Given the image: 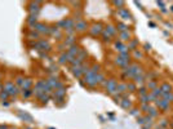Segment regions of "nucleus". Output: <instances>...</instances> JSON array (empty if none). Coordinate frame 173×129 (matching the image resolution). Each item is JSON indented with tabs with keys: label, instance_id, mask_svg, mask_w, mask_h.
Returning <instances> with one entry per match:
<instances>
[{
	"label": "nucleus",
	"instance_id": "nucleus-42",
	"mask_svg": "<svg viewBox=\"0 0 173 129\" xmlns=\"http://www.w3.org/2000/svg\"><path fill=\"white\" fill-rule=\"evenodd\" d=\"M9 98H11V96H9V93H8L7 90L0 92V101H2V102H7Z\"/></svg>",
	"mask_w": 173,
	"mask_h": 129
},
{
	"label": "nucleus",
	"instance_id": "nucleus-38",
	"mask_svg": "<svg viewBox=\"0 0 173 129\" xmlns=\"http://www.w3.org/2000/svg\"><path fill=\"white\" fill-rule=\"evenodd\" d=\"M50 94H47V93H43L41 94V96L38 98L39 101H40V103H41V105H47V103L49 102V99H50Z\"/></svg>",
	"mask_w": 173,
	"mask_h": 129
},
{
	"label": "nucleus",
	"instance_id": "nucleus-5",
	"mask_svg": "<svg viewBox=\"0 0 173 129\" xmlns=\"http://www.w3.org/2000/svg\"><path fill=\"white\" fill-rule=\"evenodd\" d=\"M96 75L97 74H94L91 68L88 70V72H86L84 76H83V84H85L86 87H89V88H94L96 85H98L97 84V81H96Z\"/></svg>",
	"mask_w": 173,
	"mask_h": 129
},
{
	"label": "nucleus",
	"instance_id": "nucleus-18",
	"mask_svg": "<svg viewBox=\"0 0 173 129\" xmlns=\"http://www.w3.org/2000/svg\"><path fill=\"white\" fill-rule=\"evenodd\" d=\"M50 36L56 38V40H62L63 31H62V30H59L56 25H52V26H50Z\"/></svg>",
	"mask_w": 173,
	"mask_h": 129
},
{
	"label": "nucleus",
	"instance_id": "nucleus-36",
	"mask_svg": "<svg viewBox=\"0 0 173 129\" xmlns=\"http://www.w3.org/2000/svg\"><path fill=\"white\" fill-rule=\"evenodd\" d=\"M25 80H26V77H25V76L18 75V76H16V79H14V84H16L18 88H22V85H23Z\"/></svg>",
	"mask_w": 173,
	"mask_h": 129
},
{
	"label": "nucleus",
	"instance_id": "nucleus-59",
	"mask_svg": "<svg viewBox=\"0 0 173 129\" xmlns=\"http://www.w3.org/2000/svg\"><path fill=\"white\" fill-rule=\"evenodd\" d=\"M169 11H171V12H172V13H173V4H172V5H171V9H169Z\"/></svg>",
	"mask_w": 173,
	"mask_h": 129
},
{
	"label": "nucleus",
	"instance_id": "nucleus-4",
	"mask_svg": "<svg viewBox=\"0 0 173 129\" xmlns=\"http://www.w3.org/2000/svg\"><path fill=\"white\" fill-rule=\"evenodd\" d=\"M89 68H91V66L86 62H84V63H82L80 66H77V67H70V70H71L72 75L76 77V79H83V76L88 72Z\"/></svg>",
	"mask_w": 173,
	"mask_h": 129
},
{
	"label": "nucleus",
	"instance_id": "nucleus-34",
	"mask_svg": "<svg viewBox=\"0 0 173 129\" xmlns=\"http://www.w3.org/2000/svg\"><path fill=\"white\" fill-rule=\"evenodd\" d=\"M131 56H132L133 59H142L143 58V52L141 49H134Z\"/></svg>",
	"mask_w": 173,
	"mask_h": 129
},
{
	"label": "nucleus",
	"instance_id": "nucleus-45",
	"mask_svg": "<svg viewBox=\"0 0 173 129\" xmlns=\"http://www.w3.org/2000/svg\"><path fill=\"white\" fill-rule=\"evenodd\" d=\"M127 88H128V92H137V85L133 83V81H128L127 83Z\"/></svg>",
	"mask_w": 173,
	"mask_h": 129
},
{
	"label": "nucleus",
	"instance_id": "nucleus-13",
	"mask_svg": "<svg viewBox=\"0 0 173 129\" xmlns=\"http://www.w3.org/2000/svg\"><path fill=\"white\" fill-rule=\"evenodd\" d=\"M54 98V102H59V101H63L65 97H66V87H62V88H58L56 90H53V96Z\"/></svg>",
	"mask_w": 173,
	"mask_h": 129
},
{
	"label": "nucleus",
	"instance_id": "nucleus-11",
	"mask_svg": "<svg viewBox=\"0 0 173 129\" xmlns=\"http://www.w3.org/2000/svg\"><path fill=\"white\" fill-rule=\"evenodd\" d=\"M154 106L157 107L158 110H161V111H168L169 108H171V103L168 102V101H166V99H163V98H158L157 101L154 102Z\"/></svg>",
	"mask_w": 173,
	"mask_h": 129
},
{
	"label": "nucleus",
	"instance_id": "nucleus-25",
	"mask_svg": "<svg viewBox=\"0 0 173 129\" xmlns=\"http://www.w3.org/2000/svg\"><path fill=\"white\" fill-rule=\"evenodd\" d=\"M27 39L31 40V41H38L41 39V35L39 32H36L35 30H30L29 34H27Z\"/></svg>",
	"mask_w": 173,
	"mask_h": 129
},
{
	"label": "nucleus",
	"instance_id": "nucleus-24",
	"mask_svg": "<svg viewBox=\"0 0 173 129\" xmlns=\"http://www.w3.org/2000/svg\"><path fill=\"white\" fill-rule=\"evenodd\" d=\"M96 81H97L98 85H103V87H105L106 83H107V77L103 72H98L96 75Z\"/></svg>",
	"mask_w": 173,
	"mask_h": 129
},
{
	"label": "nucleus",
	"instance_id": "nucleus-39",
	"mask_svg": "<svg viewBox=\"0 0 173 129\" xmlns=\"http://www.w3.org/2000/svg\"><path fill=\"white\" fill-rule=\"evenodd\" d=\"M77 58H79L82 62H85V61H86V58H88V52L82 48L80 52H79V54H77Z\"/></svg>",
	"mask_w": 173,
	"mask_h": 129
},
{
	"label": "nucleus",
	"instance_id": "nucleus-31",
	"mask_svg": "<svg viewBox=\"0 0 173 129\" xmlns=\"http://www.w3.org/2000/svg\"><path fill=\"white\" fill-rule=\"evenodd\" d=\"M127 45H128V49L131 50V52H133L134 49H138V39H133V38H132L131 40L128 41Z\"/></svg>",
	"mask_w": 173,
	"mask_h": 129
},
{
	"label": "nucleus",
	"instance_id": "nucleus-29",
	"mask_svg": "<svg viewBox=\"0 0 173 129\" xmlns=\"http://www.w3.org/2000/svg\"><path fill=\"white\" fill-rule=\"evenodd\" d=\"M116 93L119 94H127L128 93V88H127V83L122 81V83H118V90Z\"/></svg>",
	"mask_w": 173,
	"mask_h": 129
},
{
	"label": "nucleus",
	"instance_id": "nucleus-54",
	"mask_svg": "<svg viewBox=\"0 0 173 129\" xmlns=\"http://www.w3.org/2000/svg\"><path fill=\"white\" fill-rule=\"evenodd\" d=\"M137 122H138V124L142 125V127H143V125H146V119H145V115H143V116H142V115H141V116H138V117H137Z\"/></svg>",
	"mask_w": 173,
	"mask_h": 129
},
{
	"label": "nucleus",
	"instance_id": "nucleus-48",
	"mask_svg": "<svg viewBox=\"0 0 173 129\" xmlns=\"http://www.w3.org/2000/svg\"><path fill=\"white\" fill-rule=\"evenodd\" d=\"M157 5L160 7V11H161L163 13H167V12H168V9H167V4L164 3V2H157Z\"/></svg>",
	"mask_w": 173,
	"mask_h": 129
},
{
	"label": "nucleus",
	"instance_id": "nucleus-22",
	"mask_svg": "<svg viewBox=\"0 0 173 129\" xmlns=\"http://www.w3.org/2000/svg\"><path fill=\"white\" fill-rule=\"evenodd\" d=\"M26 22H27V25L30 26V30H32L34 26L39 22V16H36V14H29L27 18H26Z\"/></svg>",
	"mask_w": 173,
	"mask_h": 129
},
{
	"label": "nucleus",
	"instance_id": "nucleus-33",
	"mask_svg": "<svg viewBox=\"0 0 173 129\" xmlns=\"http://www.w3.org/2000/svg\"><path fill=\"white\" fill-rule=\"evenodd\" d=\"M116 30L119 32H124V31H129V26L124 22H118L116 23Z\"/></svg>",
	"mask_w": 173,
	"mask_h": 129
},
{
	"label": "nucleus",
	"instance_id": "nucleus-40",
	"mask_svg": "<svg viewBox=\"0 0 173 129\" xmlns=\"http://www.w3.org/2000/svg\"><path fill=\"white\" fill-rule=\"evenodd\" d=\"M112 5H114L116 9H122V8H125V2H123V0H114Z\"/></svg>",
	"mask_w": 173,
	"mask_h": 129
},
{
	"label": "nucleus",
	"instance_id": "nucleus-3",
	"mask_svg": "<svg viewBox=\"0 0 173 129\" xmlns=\"http://www.w3.org/2000/svg\"><path fill=\"white\" fill-rule=\"evenodd\" d=\"M3 90H7L8 93H9L11 97H18V96H21V88H18L11 80H8V81H5L3 84Z\"/></svg>",
	"mask_w": 173,
	"mask_h": 129
},
{
	"label": "nucleus",
	"instance_id": "nucleus-51",
	"mask_svg": "<svg viewBox=\"0 0 173 129\" xmlns=\"http://www.w3.org/2000/svg\"><path fill=\"white\" fill-rule=\"evenodd\" d=\"M91 70H92L94 74H98V72H101V66L97 65V63H93V65L91 66Z\"/></svg>",
	"mask_w": 173,
	"mask_h": 129
},
{
	"label": "nucleus",
	"instance_id": "nucleus-17",
	"mask_svg": "<svg viewBox=\"0 0 173 129\" xmlns=\"http://www.w3.org/2000/svg\"><path fill=\"white\" fill-rule=\"evenodd\" d=\"M116 14H118L123 21H132V14H131V12L127 9V8H122V9H118V11H116Z\"/></svg>",
	"mask_w": 173,
	"mask_h": 129
},
{
	"label": "nucleus",
	"instance_id": "nucleus-10",
	"mask_svg": "<svg viewBox=\"0 0 173 129\" xmlns=\"http://www.w3.org/2000/svg\"><path fill=\"white\" fill-rule=\"evenodd\" d=\"M103 35H106L109 36L110 39L111 38H115L116 36V34H118V30H116V26L115 25H112V23H109L105 26V29H103Z\"/></svg>",
	"mask_w": 173,
	"mask_h": 129
},
{
	"label": "nucleus",
	"instance_id": "nucleus-52",
	"mask_svg": "<svg viewBox=\"0 0 173 129\" xmlns=\"http://www.w3.org/2000/svg\"><path fill=\"white\" fill-rule=\"evenodd\" d=\"M56 26H57V27L59 29V30H65V26H66V23H65V18H62L61 21H58L57 23H56Z\"/></svg>",
	"mask_w": 173,
	"mask_h": 129
},
{
	"label": "nucleus",
	"instance_id": "nucleus-19",
	"mask_svg": "<svg viewBox=\"0 0 173 129\" xmlns=\"http://www.w3.org/2000/svg\"><path fill=\"white\" fill-rule=\"evenodd\" d=\"M80 47L79 45H72V47H70L67 50H66V53H67V56H68V58H70V61L72 58H75V57H77V54H79V52H80Z\"/></svg>",
	"mask_w": 173,
	"mask_h": 129
},
{
	"label": "nucleus",
	"instance_id": "nucleus-53",
	"mask_svg": "<svg viewBox=\"0 0 173 129\" xmlns=\"http://www.w3.org/2000/svg\"><path fill=\"white\" fill-rule=\"evenodd\" d=\"M129 114H131L132 116H136V117L141 116V114H140V110H137V108H131V110H129Z\"/></svg>",
	"mask_w": 173,
	"mask_h": 129
},
{
	"label": "nucleus",
	"instance_id": "nucleus-32",
	"mask_svg": "<svg viewBox=\"0 0 173 129\" xmlns=\"http://www.w3.org/2000/svg\"><path fill=\"white\" fill-rule=\"evenodd\" d=\"M160 90H161V94L163 93H171L172 92V85L169 83H161L160 84Z\"/></svg>",
	"mask_w": 173,
	"mask_h": 129
},
{
	"label": "nucleus",
	"instance_id": "nucleus-7",
	"mask_svg": "<svg viewBox=\"0 0 173 129\" xmlns=\"http://www.w3.org/2000/svg\"><path fill=\"white\" fill-rule=\"evenodd\" d=\"M105 90L109 96H114L116 94V90H118V80L114 79V77H111V79H107V83L105 85Z\"/></svg>",
	"mask_w": 173,
	"mask_h": 129
},
{
	"label": "nucleus",
	"instance_id": "nucleus-15",
	"mask_svg": "<svg viewBox=\"0 0 173 129\" xmlns=\"http://www.w3.org/2000/svg\"><path fill=\"white\" fill-rule=\"evenodd\" d=\"M114 48L119 52V54H123V53H129V50L128 49V45L125 44V43H122L120 40H115L114 41Z\"/></svg>",
	"mask_w": 173,
	"mask_h": 129
},
{
	"label": "nucleus",
	"instance_id": "nucleus-63",
	"mask_svg": "<svg viewBox=\"0 0 173 129\" xmlns=\"http://www.w3.org/2000/svg\"><path fill=\"white\" fill-rule=\"evenodd\" d=\"M49 129H53V128H49Z\"/></svg>",
	"mask_w": 173,
	"mask_h": 129
},
{
	"label": "nucleus",
	"instance_id": "nucleus-26",
	"mask_svg": "<svg viewBox=\"0 0 173 129\" xmlns=\"http://www.w3.org/2000/svg\"><path fill=\"white\" fill-rule=\"evenodd\" d=\"M65 23H66L65 30H75V21H74L72 17H67V18H65Z\"/></svg>",
	"mask_w": 173,
	"mask_h": 129
},
{
	"label": "nucleus",
	"instance_id": "nucleus-20",
	"mask_svg": "<svg viewBox=\"0 0 173 129\" xmlns=\"http://www.w3.org/2000/svg\"><path fill=\"white\" fill-rule=\"evenodd\" d=\"M114 63H115L116 66H119V67H122V70H123V68H125V67H128L129 65H131V62L127 61V59H124L123 57H120L119 54L114 58Z\"/></svg>",
	"mask_w": 173,
	"mask_h": 129
},
{
	"label": "nucleus",
	"instance_id": "nucleus-2",
	"mask_svg": "<svg viewBox=\"0 0 173 129\" xmlns=\"http://www.w3.org/2000/svg\"><path fill=\"white\" fill-rule=\"evenodd\" d=\"M30 47H31V49L39 50V52H49L50 48H52L48 39H40L38 41H31Z\"/></svg>",
	"mask_w": 173,
	"mask_h": 129
},
{
	"label": "nucleus",
	"instance_id": "nucleus-41",
	"mask_svg": "<svg viewBox=\"0 0 173 129\" xmlns=\"http://www.w3.org/2000/svg\"><path fill=\"white\" fill-rule=\"evenodd\" d=\"M149 90L147 88H146V85H142V87H138L137 88V94H138V97H141V96H145V94H147Z\"/></svg>",
	"mask_w": 173,
	"mask_h": 129
},
{
	"label": "nucleus",
	"instance_id": "nucleus-62",
	"mask_svg": "<svg viewBox=\"0 0 173 129\" xmlns=\"http://www.w3.org/2000/svg\"><path fill=\"white\" fill-rule=\"evenodd\" d=\"M11 129H17V128H11Z\"/></svg>",
	"mask_w": 173,
	"mask_h": 129
},
{
	"label": "nucleus",
	"instance_id": "nucleus-28",
	"mask_svg": "<svg viewBox=\"0 0 173 129\" xmlns=\"http://www.w3.org/2000/svg\"><path fill=\"white\" fill-rule=\"evenodd\" d=\"M68 62H70V58H68L67 53L66 52H63V53H59V57H58V63L59 65H68Z\"/></svg>",
	"mask_w": 173,
	"mask_h": 129
},
{
	"label": "nucleus",
	"instance_id": "nucleus-23",
	"mask_svg": "<svg viewBox=\"0 0 173 129\" xmlns=\"http://www.w3.org/2000/svg\"><path fill=\"white\" fill-rule=\"evenodd\" d=\"M133 36H132V32L131 31H124V32H119V39L122 43H128Z\"/></svg>",
	"mask_w": 173,
	"mask_h": 129
},
{
	"label": "nucleus",
	"instance_id": "nucleus-46",
	"mask_svg": "<svg viewBox=\"0 0 173 129\" xmlns=\"http://www.w3.org/2000/svg\"><path fill=\"white\" fill-rule=\"evenodd\" d=\"M138 101H140V103L142 105V103H149L150 105V99H149V93L147 94H145V96H141V97H138Z\"/></svg>",
	"mask_w": 173,
	"mask_h": 129
},
{
	"label": "nucleus",
	"instance_id": "nucleus-9",
	"mask_svg": "<svg viewBox=\"0 0 173 129\" xmlns=\"http://www.w3.org/2000/svg\"><path fill=\"white\" fill-rule=\"evenodd\" d=\"M45 81H47V84H48L53 90H56V89H58V88L65 87V84H63L61 80H59L56 75H50V76L48 77V79H45Z\"/></svg>",
	"mask_w": 173,
	"mask_h": 129
},
{
	"label": "nucleus",
	"instance_id": "nucleus-14",
	"mask_svg": "<svg viewBox=\"0 0 173 129\" xmlns=\"http://www.w3.org/2000/svg\"><path fill=\"white\" fill-rule=\"evenodd\" d=\"M89 29V23L86 22L85 20H80V21H77L75 22V32H85L86 30Z\"/></svg>",
	"mask_w": 173,
	"mask_h": 129
},
{
	"label": "nucleus",
	"instance_id": "nucleus-44",
	"mask_svg": "<svg viewBox=\"0 0 173 129\" xmlns=\"http://www.w3.org/2000/svg\"><path fill=\"white\" fill-rule=\"evenodd\" d=\"M161 98L166 99V101H168L169 103L173 102V92H171V93H163V94H161Z\"/></svg>",
	"mask_w": 173,
	"mask_h": 129
},
{
	"label": "nucleus",
	"instance_id": "nucleus-30",
	"mask_svg": "<svg viewBox=\"0 0 173 129\" xmlns=\"http://www.w3.org/2000/svg\"><path fill=\"white\" fill-rule=\"evenodd\" d=\"M34 88V81H32V79L31 77H26V80H25V83H23V85H22V90H27V89H32Z\"/></svg>",
	"mask_w": 173,
	"mask_h": 129
},
{
	"label": "nucleus",
	"instance_id": "nucleus-57",
	"mask_svg": "<svg viewBox=\"0 0 173 129\" xmlns=\"http://www.w3.org/2000/svg\"><path fill=\"white\" fill-rule=\"evenodd\" d=\"M50 72H58V67L57 66H50Z\"/></svg>",
	"mask_w": 173,
	"mask_h": 129
},
{
	"label": "nucleus",
	"instance_id": "nucleus-6",
	"mask_svg": "<svg viewBox=\"0 0 173 129\" xmlns=\"http://www.w3.org/2000/svg\"><path fill=\"white\" fill-rule=\"evenodd\" d=\"M103 29H105V26H103L101 22H94V23H92V25L89 26L88 31H89V34H91L93 38H97V36L102 35Z\"/></svg>",
	"mask_w": 173,
	"mask_h": 129
},
{
	"label": "nucleus",
	"instance_id": "nucleus-55",
	"mask_svg": "<svg viewBox=\"0 0 173 129\" xmlns=\"http://www.w3.org/2000/svg\"><path fill=\"white\" fill-rule=\"evenodd\" d=\"M167 125H168V122H167L166 119H163V120H160V123H159V127H158V128L166 129V128H167Z\"/></svg>",
	"mask_w": 173,
	"mask_h": 129
},
{
	"label": "nucleus",
	"instance_id": "nucleus-27",
	"mask_svg": "<svg viewBox=\"0 0 173 129\" xmlns=\"http://www.w3.org/2000/svg\"><path fill=\"white\" fill-rule=\"evenodd\" d=\"M75 36H66L63 40H62V43L65 44V47L68 49L70 47H72V45H75Z\"/></svg>",
	"mask_w": 173,
	"mask_h": 129
},
{
	"label": "nucleus",
	"instance_id": "nucleus-35",
	"mask_svg": "<svg viewBox=\"0 0 173 129\" xmlns=\"http://www.w3.org/2000/svg\"><path fill=\"white\" fill-rule=\"evenodd\" d=\"M146 115H149L150 117H152V119H155L158 115H159V111H158V108L155 107V106H150V108H149V113L146 114Z\"/></svg>",
	"mask_w": 173,
	"mask_h": 129
},
{
	"label": "nucleus",
	"instance_id": "nucleus-64",
	"mask_svg": "<svg viewBox=\"0 0 173 129\" xmlns=\"http://www.w3.org/2000/svg\"><path fill=\"white\" fill-rule=\"evenodd\" d=\"M158 129H161V128H158Z\"/></svg>",
	"mask_w": 173,
	"mask_h": 129
},
{
	"label": "nucleus",
	"instance_id": "nucleus-43",
	"mask_svg": "<svg viewBox=\"0 0 173 129\" xmlns=\"http://www.w3.org/2000/svg\"><path fill=\"white\" fill-rule=\"evenodd\" d=\"M32 96V89H27V90H22L21 89V97L25 98V99H27Z\"/></svg>",
	"mask_w": 173,
	"mask_h": 129
},
{
	"label": "nucleus",
	"instance_id": "nucleus-50",
	"mask_svg": "<svg viewBox=\"0 0 173 129\" xmlns=\"http://www.w3.org/2000/svg\"><path fill=\"white\" fill-rule=\"evenodd\" d=\"M112 99L115 101V103H119L122 102V99H123V94H119V93H116V94H114V96H112Z\"/></svg>",
	"mask_w": 173,
	"mask_h": 129
},
{
	"label": "nucleus",
	"instance_id": "nucleus-58",
	"mask_svg": "<svg viewBox=\"0 0 173 129\" xmlns=\"http://www.w3.org/2000/svg\"><path fill=\"white\" fill-rule=\"evenodd\" d=\"M2 90H3V84L0 83V92H2Z\"/></svg>",
	"mask_w": 173,
	"mask_h": 129
},
{
	"label": "nucleus",
	"instance_id": "nucleus-56",
	"mask_svg": "<svg viewBox=\"0 0 173 129\" xmlns=\"http://www.w3.org/2000/svg\"><path fill=\"white\" fill-rule=\"evenodd\" d=\"M70 4L74 5V7L76 8V9H82V5H83L82 2H70Z\"/></svg>",
	"mask_w": 173,
	"mask_h": 129
},
{
	"label": "nucleus",
	"instance_id": "nucleus-60",
	"mask_svg": "<svg viewBox=\"0 0 173 129\" xmlns=\"http://www.w3.org/2000/svg\"><path fill=\"white\" fill-rule=\"evenodd\" d=\"M0 80H2V74H0ZM0 83H2V81H0Z\"/></svg>",
	"mask_w": 173,
	"mask_h": 129
},
{
	"label": "nucleus",
	"instance_id": "nucleus-49",
	"mask_svg": "<svg viewBox=\"0 0 173 129\" xmlns=\"http://www.w3.org/2000/svg\"><path fill=\"white\" fill-rule=\"evenodd\" d=\"M151 93L154 94V97H155V98H161V90H160L159 87H158V88H155L154 90H151Z\"/></svg>",
	"mask_w": 173,
	"mask_h": 129
},
{
	"label": "nucleus",
	"instance_id": "nucleus-12",
	"mask_svg": "<svg viewBox=\"0 0 173 129\" xmlns=\"http://www.w3.org/2000/svg\"><path fill=\"white\" fill-rule=\"evenodd\" d=\"M27 11H29V14H36L39 16L40 11H41V3L39 2H31L27 4Z\"/></svg>",
	"mask_w": 173,
	"mask_h": 129
},
{
	"label": "nucleus",
	"instance_id": "nucleus-47",
	"mask_svg": "<svg viewBox=\"0 0 173 129\" xmlns=\"http://www.w3.org/2000/svg\"><path fill=\"white\" fill-rule=\"evenodd\" d=\"M150 106H151V105H149V103H142V105H141V107H140V111H142V113L146 115V114L149 113V108H150Z\"/></svg>",
	"mask_w": 173,
	"mask_h": 129
},
{
	"label": "nucleus",
	"instance_id": "nucleus-61",
	"mask_svg": "<svg viewBox=\"0 0 173 129\" xmlns=\"http://www.w3.org/2000/svg\"><path fill=\"white\" fill-rule=\"evenodd\" d=\"M25 129H32V128H30V127H29V128H25Z\"/></svg>",
	"mask_w": 173,
	"mask_h": 129
},
{
	"label": "nucleus",
	"instance_id": "nucleus-37",
	"mask_svg": "<svg viewBox=\"0 0 173 129\" xmlns=\"http://www.w3.org/2000/svg\"><path fill=\"white\" fill-rule=\"evenodd\" d=\"M158 87H159V85H158V81L157 80H150V81L146 83V88H147L149 92L154 90L155 88H158Z\"/></svg>",
	"mask_w": 173,
	"mask_h": 129
},
{
	"label": "nucleus",
	"instance_id": "nucleus-1",
	"mask_svg": "<svg viewBox=\"0 0 173 129\" xmlns=\"http://www.w3.org/2000/svg\"><path fill=\"white\" fill-rule=\"evenodd\" d=\"M143 72H145L143 68L137 62H131V65H129L128 67H125L122 70V77L123 79H127V80H132L136 75H141Z\"/></svg>",
	"mask_w": 173,
	"mask_h": 129
},
{
	"label": "nucleus",
	"instance_id": "nucleus-8",
	"mask_svg": "<svg viewBox=\"0 0 173 129\" xmlns=\"http://www.w3.org/2000/svg\"><path fill=\"white\" fill-rule=\"evenodd\" d=\"M36 32H39L40 35H47V36H50V26L48 23H44V22H38L34 29Z\"/></svg>",
	"mask_w": 173,
	"mask_h": 129
},
{
	"label": "nucleus",
	"instance_id": "nucleus-21",
	"mask_svg": "<svg viewBox=\"0 0 173 129\" xmlns=\"http://www.w3.org/2000/svg\"><path fill=\"white\" fill-rule=\"evenodd\" d=\"M132 81L137 85V87H142V85H146V76H145V72L141 74V75H136Z\"/></svg>",
	"mask_w": 173,
	"mask_h": 129
},
{
	"label": "nucleus",
	"instance_id": "nucleus-16",
	"mask_svg": "<svg viewBox=\"0 0 173 129\" xmlns=\"http://www.w3.org/2000/svg\"><path fill=\"white\" fill-rule=\"evenodd\" d=\"M119 106L122 107L123 110H127V111L133 108V103H132L131 99L128 98V94H123V99H122V102L119 103Z\"/></svg>",
	"mask_w": 173,
	"mask_h": 129
}]
</instances>
